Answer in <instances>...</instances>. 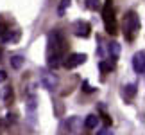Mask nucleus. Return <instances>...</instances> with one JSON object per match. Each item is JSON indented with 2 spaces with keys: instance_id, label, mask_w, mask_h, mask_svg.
I'll use <instances>...</instances> for the list:
<instances>
[{
  "instance_id": "nucleus-1",
  "label": "nucleus",
  "mask_w": 145,
  "mask_h": 135,
  "mask_svg": "<svg viewBox=\"0 0 145 135\" xmlns=\"http://www.w3.org/2000/svg\"><path fill=\"white\" fill-rule=\"evenodd\" d=\"M66 56V38L59 29H54L48 34V52H47V60H48V69L56 70L63 65V60Z\"/></svg>"
},
{
  "instance_id": "nucleus-2",
  "label": "nucleus",
  "mask_w": 145,
  "mask_h": 135,
  "mask_svg": "<svg viewBox=\"0 0 145 135\" xmlns=\"http://www.w3.org/2000/svg\"><path fill=\"white\" fill-rule=\"evenodd\" d=\"M102 20L108 34H116V18L113 11V0H106L102 5Z\"/></svg>"
},
{
  "instance_id": "nucleus-3",
  "label": "nucleus",
  "mask_w": 145,
  "mask_h": 135,
  "mask_svg": "<svg viewBox=\"0 0 145 135\" xmlns=\"http://www.w3.org/2000/svg\"><path fill=\"white\" fill-rule=\"evenodd\" d=\"M140 18H138V15L135 13V11H129L125 16H124V36L127 38V40H133L138 31H140Z\"/></svg>"
},
{
  "instance_id": "nucleus-4",
  "label": "nucleus",
  "mask_w": 145,
  "mask_h": 135,
  "mask_svg": "<svg viewBox=\"0 0 145 135\" xmlns=\"http://www.w3.org/2000/svg\"><path fill=\"white\" fill-rule=\"evenodd\" d=\"M0 40H2L4 43L18 42V40H20V31L11 29V25H9V24H5V22L0 18Z\"/></svg>"
},
{
  "instance_id": "nucleus-5",
  "label": "nucleus",
  "mask_w": 145,
  "mask_h": 135,
  "mask_svg": "<svg viewBox=\"0 0 145 135\" xmlns=\"http://www.w3.org/2000/svg\"><path fill=\"white\" fill-rule=\"evenodd\" d=\"M40 81H41V85L45 87L47 90H54L56 87H57V83H59L57 76H56L50 69H48V70L43 69V70L40 72Z\"/></svg>"
},
{
  "instance_id": "nucleus-6",
  "label": "nucleus",
  "mask_w": 145,
  "mask_h": 135,
  "mask_svg": "<svg viewBox=\"0 0 145 135\" xmlns=\"http://www.w3.org/2000/svg\"><path fill=\"white\" fill-rule=\"evenodd\" d=\"M86 60H88V56H86V54L74 52V54H68V56H65V60H63V67H66V69H75V67L82 65Z\"/></svg>"
},
{
  "instance_id": "nucleus-7",
  "label": "nucleus",
  "mask_w": 145,
  "mask_h": 135,
  "mask_svg": "<svg viewBox=\"0 0 145 135\" xmlns=\"http://www.w3.org/2000/svg\"><path fill=\"white\" fill-rule=\"evenodd\" d=\"M133 69L138 76H143L145 74V50L140 49L138 52L133 56Z\"/></svg>"
},
{
  "instance_id": "nucleus-8",
  "label": "nucleus",
  "mask_w": 145,
  "mask_h": 135,
  "mask_svg": "<svg viewBox=\"0 0 145 135\" xmlns=\"http://www.w3.org/2000/svg\"><path fill=\"white\" fill-rule=\"evenodd\" d=\"M91 32V25L88 22H82V20H77L74 24V34L79 36V38H88Z\"/></svg>"
},
{
  "instance_id": "nucleus-9",
  "label": "nucleus",
  "mask_w": 145,
  "mask_h": 135,
  "mask_svg": "<svg viewBox=\"0 0 145 135\" xmlns=\"http://www.w3.org/2000/svg\"><path fill=\"white\" fill-rule=\"evenodd\" d=\"M108 54H109V60L116 61V60H118V56H120V45L116 43V42H109L108 43Z\"/></svg>"
},
{
  "instance_id": "nucleus-10",
  "label": "nucleus",
  "mask_w": 145,
  "mask_h": 135,
  "mask_svg": "<svg viewBox=\"0 0 145 135\" xmlns=\"http://www.w3.org/2000/svg\"><path fill=\"white\" fill-rule=\"evenodd\" d=\"M122 95H124V99H131L136 95V85L135 83H131V85H124L122 87Z\"/></svg>"
},
{
  "instance_id": "nucleus-11",
  "label": "nucleus",
  "mask_w": 145,
  "mask_h": 135,
  "mask_svg": "<svg viewBox=\"0 0 145 135\" xmlns=\"http://www.w3.org/2000/svg\"><path fill=\"white\" fill-rule=\"evenodd\" d=\"M97 126H99V115L91 114V115H88L84 119V128L86 130H95Z\"/></svg>"
},
{
  "instance_id": "nucleus-12",
  "label": "nucleus",
  "mask_w": 145,
  "mask_h": 135,
  "mask_svg": "<svg viewBox=\"0 0 145 135\" xmlns=\"http://www.w3.org/2000/svg\"><path fill=\"white\" fill-rule=\"evenodd\" d=\"M0 97H2L4 101H11L13 99V87H4L2 90H0Z\"/></svg>"
},
{
  "instance_id": "nucleus-13",
  "label": "nucleus",
  "mask_w": 145,
  "mask_h": 135,
  "mask_svg": "<svg viewBox=\"0 0 145 135\" xmlns=\"http://www.w3.org/2000/svg\"><path fill=\"white\" fill-rule=\"evenodd\" d=\"M24 56H20V54H16V56H13V58H11V67H13V69H22V65H24Z\"/></svg>"
},
{
  "instance_id": "nucleus-14",
  "label": "nucleus",
  "mask_w": 145,
  "mask_h": 135,
  "mask_svg": "<svg viewBox=\"0 0 145 135\" xmlns=\"http://www.w3.org/2000/svg\"><path fill=\"white\" fill-rule=\"evenodd\" d=\"M113 67H115V61H111L109 60V63H106V61H100L99 63V69L102 74H106V72H109V70H113Z\"/></svg>"
},
{
  "instance_id": "nucleus-15",
  "label": "nucleus",
  "mask_w": 145,
  "mask_h": 135,
  "mask_svg": "<svg viewBox=\"0 0 145 135\" xmlns=\"http://www.w3.org/2000/svg\"><path fill=\"white\" fill-rule=\"evenodd\" d=\"M70 2H72V0H61V5H59V9H57V15H59V16L65 15L66 7H70Z\"/></svg>"
},
{
  "instance_id": "nucleus-16",
  "label": "nucleus",
  "mask_w": 145,
  "mask_h": 135,
  "mask_svg": "<svg viewBox=\"0 0 145 135\" xmlns=\"http://www.w3.org/2000/svg\"><path fill=\"white\" fill-rule=\"evenodd\" d=\"M86 7L90 11H97L100 7V2H99V0H86Z\"/></svg>"
},
{
  "instance_id": "nucleus-17",
  "label": "nucleus",
  "mask_w": 145,
  "mask_h": 135,
  "mask_svg": "<svg viewBox=\"0 0 145 135\" xmlns=\"http://www.w3.org/2000/svg\"><path fill=\"white\" fill-rule=\"evenodd\" d=\"M82 90H84V92H88V94H91V92H93L95 88H91V87H90V83H88V81H82Z\"/></svg>"
},
{
  "instance_id": "nucleus-18",
  "label": "nucleus",
  "mask_w": 145,
  "mask_h": 135,
  "mask_svg": "<svg viewBox=\"0 0 145 135\" xmlns=\"http://www.w3.org/2000/svg\"><path fill=\"white\" fill-rule=\"evenodd\" d=\"M97 135H113V132H111V130H109V128H108V126H106V128H102V130H100V132H99Z\"/></svg>"
},
{
  "instance_id": "nucleus-19",
  "label": "nucleus",
  "mask_w": 145,
  "mask_h": 135,
  "mask_svg": "<svg viewBox=\"0 0 145 135\" xmlns=\"http://www.w3.org/2000/svg\"><path fill=\"white\" fill-rule=\"evenodd\" d=\"M5 79H7V72H5V70H0V83H4Z\"/></svg>"
},
{
  "instance_id": "nucleus-20",
  "label": "nucleus",
  "mask_w": 145,
  "mask_h": 135,
  "mask_svg": "<svg viewBox=\"0 0 145 135\" xmlns=\"http://www.w3.org/2000/svg\"><path fill=\"white\" fill-rule=\"evenodd\" d=\"M0 58H2V50H0Z\"/></svg>"
}]
</instances>
